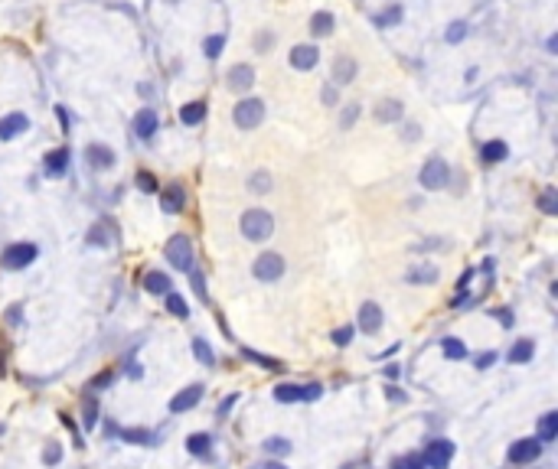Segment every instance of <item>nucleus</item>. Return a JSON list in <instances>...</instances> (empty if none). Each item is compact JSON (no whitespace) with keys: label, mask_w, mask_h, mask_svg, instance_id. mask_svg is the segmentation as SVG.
I'll list each match as a JSON object with an SVG mask.
<instances>
[{"label":"nucleus","mask_w":558,"mask_h":469,"mask_svg":"<svg viewBox=\"0 0 558 469\" xmlns=\"http://www.w3.org/2000/svg\"><path fill=\"white\" fill-rule=\"evenodd\" d=\"M238 228H242V235L248 241H268L274 235V219H271L268 209H248L238 219Z\"/></svg>","instance_id":"f257e3e1"},{"label":"nucleus","mask_w":558,"mask_h":469,"mask_svg":"<svg viewBox=\"0 0 558 469\" xmlns=\"http://www.w3.org/2000/svg\"><path fill=\"white\" fill-rule=\"evenodd\" d=\"M232 121H236L238 130H255L261 121H265V101L261 98H242L236 108H232Z\"/></svg>","instance_id":"f03ea898"},{"label":"nucleus","mask_w":558,"mask_h":469,"mask_svg":"<svg viewBox=\"0 0 558 469\" xmlns=\"http://www.w3.org/2000/svg\"><path fill=\"white\" fill-rule=\"evenodd\" d=\"M36 257H40V248L33 245V241H13V245L3 248L0 264L7 267V271H23V267H30Z\"/></svg>","instance_id":"7ed1b4c3"},{"label":"nucleus","mask_w":558,"mask_h":469,"mask_svg":"<svg viewBox=\"0 0 558 469\" xmlns=\"http://www.w3.org/2000/svg\"><path fill=\"white\" fill-rule=\"evenodd\" d=\"M418 182L428 192L444 189V186L451 182V167H448V160H441V157H428V160H425V167L418 170Z\"/></svg>","instance_id":"20e7f679"},{"label":"nucleus","mask_w":558,"mask_h":469,"mask_svg":"<svg viewBox=\"0 0 558 469\" xmlns=\"http://www.w3.org/2000/svg\"><path fill=\"white\" fill-rule=\"evenodd\" d=\"M163 255H167V261H170V267H177V271H190L193 267V241H190V235H173L170 241H167V248H163Z\"/></svg>","instance_id":"39448f33"},{"label":"nucleus","mask_w":558,"mask_h":469,"mask_svg":"<svg viewBox=\"0 0 558 469\" xmlns=\"http://www.w3.org/2000/svg\"><path fill=\"white\" fill-rule=\"evenodd\" d=\"M542 440L539 437H523L516 440V443H509V450H506V459L513 463V466H529V463H536L539 457H542Z\"/></svg>","instance_id":"423d86ee"},{"label":"nucleus","mask_w":558,"mask_h":469,"mask_svg":"<svg viewBox=\"0 0 558 469\" xmlns=\"http://www.w3.org/2000/svg\"><path fill=\"white\" fill-rule=\"evenodd\" d=\"M421 459H425V469H448L454 459V443L451 440H428V447H425V453H421Z\"/></svg>","instance_id":"0eeeda50"},{"label":"nucleus","mask_w":558,"mask_h":469,"mask_svg":"<svg viewBox=\"0 0 558 469\" xmlns=\"http://www.w3.org/2000/svg\"><path fill=\"white\" fill-rule=\"evenodd\" d=\"M323 395L320 384H278L274 388V401H281V404H294V401H317V398Z\"/></svg>","instance_id":"6e6552de"},{"label":"nucleus","mask_w":558,"mask_h":469,"mask_svg":"<svg viewBox=\"0 0 558 469\" xmlns=\"http://www.w3.org/2000/svg\"><path fill=\"white\" fill-rule=\"evenodd\" d=\"M252 274H255L261 284H271V280H278L281 274H284V257L274 255V251H265V255L255 257V264H252Z\"/></svg>","instance_id":"1a4fd4ad"},{"label":"nucleus","mask_w":558,"mask_h":469,"mask_svg":"<svg viewBox=\"0 0 558 469\" xmlns=\"http://www.w3.org/2000/svg\"><path fill=\"white\" fill-rule=\"evenodd\" d=\"M203 384L196 382V384H186L180 395H173V401H170V414H186V411H193L199 401H203Z\"/></svg>","instance_id":"9d476101"},{"label":"nucleus","mask_w":558,"mask_h":469,"mask_svg":"<svg viewBox=\"0 0 558 469\" xmlns=\"http://www.w3.org/2000/svg\"><path fill=\"white\" fill-rule=\"evenodd\" d=\"M290 69H297V72H311L313 65L320 62V49L313 43H304V46H294L290 49Z\"/></svg>","instance_id":"9b49d317"},{"label":"nucleus","mask_w":558,"mask_h":469,"mask_svg":"<svg viewBox=\"0 0 558 469\" xmlns=\"http://www.w3.org/2000/svg\"><path fill=\"white\" fill-rule=\"evenodd\" d=\"M356 72H359V62H356L353 56H336L333 59V85L340 88V85H350V82H356Z\"/></svg>","instance_id":"f8f14e48"},{"label":"nucleus","mask_w":558,"mask_h":469,"mask_svg":"<svg viewBox=\"0 0 558 469\" xmlns=\"http://www.w3.org/2000/svg\"><path fill=\"white\" fill-rule=\"evenodd\" d=\"M161 209L167 215H180L186 209V189L180 182H167V189L161 192Z\"/></svg>","instance_id":"ddd939ff"},{"label":"nucleus","mask_w":558,"mask_h":469,"mask_svg":"<svg viewBox=\"0 0 558 469\" xmlns=\"http://www.w3.org/2000/svg\"><path fill=\"white\" fill-rule=\"evenodd\" d=\"M226 85L232 88V92H238V95H242V92H248V88L255 85V69H252L248 62L232 65V69H229V75H226Z\"/></svg>","instance_id":"4468645a"},{"label":"nucleus","mask_w":558,"mask_h":469,"mask_svg":"<svg viewBox=\"0 0 558 469\" xmlns=\"http://www.w3.org/2000/svg\"><path fill=\"white\" fill-rule=\"evenodd\" d=\"M23 130H30V117L23 114V111H10V114L0 117V140L20 137Z\"/></svg>","instance_id":"2eb2a0df"},{"label":"nucleus","mask_w":558,"mask_h":469,"mask_svg":"<svg viewBox=\"0 0 558 469\" xmlns=\"http://www.w3.org/2000/svg\"><path fill=\"white\" fill-rule=\"evenodd\" d=\"M157 128H161V117H157L154 108H140L138 114H134V134H138L140 140H151L154 134H157Z\"/></svg>","instance_id":"dca6fc26"},{"label":"nucleus","mask_w":558,"mask_h":469,"mask_svg":"<svg viewBox=\"0 0 558 469\" xmlns=\"http://www.w3.org/2000/svg\"><path fill=\"white\" fill-rule=\"evenodd\" d=\"M85 163L92 167V170H111V167H115V150L105 147V144H88Z\"/></svg>","instance_id":"f3484780"},{"label":"nucleus","mask_w":558,"mask_h":469,"mask_svg":"<svg viewBox=\"0 0 558 469\" xmlns=\"http://www.w3.org/2000/svg\"><path fill=\"white\" fill-rule=\"evenodd\" d=\"M43 170H46V176L63 180L65 173H69V150H65V147L49 150V153H46V160H43Z\"/></svg>","instance_id":"a211bd4d"},{"label":"nucleus","mask_w":558,"mask_h":469,"mask_svg":"<svg viewBox=\"0 0 558 469\" xmlns=\"http://www.w3.org/2000/svg\"><path fill=\"white\" fill-rule=\"evenodd\" d=\"M359 330L369 332V336H376L382 330V307L379 303H363V309H359Z\"/></svg>","instance_id":"6ab92c4d"},{"label":"nucleus","mask_w":558,"mask_h":469,"mask_svg":"<svg viewBox=\"0 0 558 469\" xmlns=\"http://www.w3.org/2000/svg\"><path fill=\"white\" fill-rule=\"evenodd\" d=\"M402 114H405V105H402L398 98H386L382 105H376L379 124H395V121H402Z\"/></svg>","instance_id":"aec40b11"},{"label":"nucleus","mask_w":558,"mask_h":469,"mask_svg":"<svg viewBox=\"0 0 558 469\" xmlns=\"http://www.w3.org/2000/svg\"><path fill=\"white\" fill-rule=\"evenodd\" d=\"M170 287H173V280L167 278L163 271H147V274H144V290H147V293L163 297V293H170Z\"/></svg>","instance_id":"412c9836"},{"label":"nucleus","mask_w":558,"mask_h":469,"mask_svg":"<svg viewBox=\"0 0 558 469\" xmlns=\"http://www.w3.org/2000/svg\"><path fill=\"white\" fill-rule=\"evenodd\" d=\"M480 157H483V163H503L506 157H509V144H506V140H486L480 147Z\"/></svg>","instance_id":"4be33fe9"},{"label":"nucleus","mask_w":558,"mask_h":469,"mask_svg":"<svg viewBox=\"0 0 558 469\" xmlns=\"http://www.w3.org/2000/svg\"><path fill=\"white\" fill-rule=\"evenodd\" d=\"M108 232H115V225H111V222H95L92 228H88L85 241L92 248H108V245H111V235H108Z\"/></svg>","instance_id":"5701e85b"},{"label":"nucleus","mask_w":558,"mask_h":469,"mask_svg":"<svg viewBox=\"0 0 558 469\" xmlns=\"http://www.w3.org/2000/svg\"><path fill=\"white\" fill-rule=\"evenodd\" d=\"M532 355H536V342L532 339H516V346L509 349V362L513 365H526V362H532Z\"/></svg>","instance_id":"b1692460"},{"label":"nucleus","mask_w":558,"mask_h":469,"mask_svg":"<svg viewBox=\"0 0 558 469\" xmlns=\"http://www.w3.org/2000/svg\"><path fill=\"white\" fill-rule=\"evenodd\" d=\"M186 450L199 459H209V453H213V437H209V434H190V437H186Z\"/></svg>","instance_id":"393cba45"},{"label":"nucleus","mask_w":558,"mask_h":469,"mask_svg":"<svg viewBox=\"0 0 558 469\" xmlns=\"http://www.w3.org/2000/svg\"><path fill=\"white\" fill-rule=\"evenodd\" d=\"M405 280H408V284H434V280H438V267L425 261V264L411 267V271L405 274Z\"/></svg>","instance_id":"a878e982"},{"label":"nucleus","mask_w":558,"mask_h":469,"mask_svg":"<svg viewBox=\"0 0 558 469\" xmlns=\"http://www.w3.org/2000/svg\"><path fill=\"white\" fill-rule=\"evenodd\" d=\"M203 117H206V101H186V105L180 108V121L186 124V128L199 124Z\"/></svg>","instance_id":"bb28decb"},{"label":"nucleus","mask_w":558,"mask_h":469,"mask_svg":"<svg viewBox=\"0 0 558 469\" xmlns=\"http://www.w3.org/2000/svg\"><path fill=\"white\" fill-rule=\"evenodd\" d=\"M333 23H336V20H333V13H330V10L313 13V17H311V33L317 36V40H320V36H330V33H333Z\"/></svg>","instance_id":"cd10ccee"},{"label":"nucleus","mask_w":558,"mask_h":469,"mask_svg":"<svg viewBox=\"0 0 558 469\" xmlns=\"http://www.w3.org/2000/svg\"><path fill=\"white\" fill-rule=\"evenodd\" d=\"M555 437H558V414L548 411V414H542V420H539V440H542V443H552Z\"/></svg>","instance_id":"c85d7f7f"},{"label":"nucleus","mask_w":558,"mask_h":469,"mask_svg":"<svg viewBox=\"0 0 558 469\" xmlns=\"http://www.w3.org/2000/svg\"><path fill=\"white\" fill-rule=\"evenodd\" d=\"M441 349H444V355H448V359H454V362L467 359V346H463V339H457V336H448V339H441Z\"/></svg>","instance_id":"c756f323"},{"label":"nucleus","mask_w":558,"mask_h":469,"mask_svg":"<svg viewBox=\"0 0 558 469\" xmlns=\"http://www.w3.org/2000/svg\"><path fill=\"white\" fill-rule=\"evenodd\" d=\"M163 300H167V313H173L177 320H186L190 316V307H186V300L180 297V293H163Z\"/></svg>","instance_id":"7c9ffc66"},{"label":"nucleus","mask_w":558,"mask_h":469,"mask_svg":"<svg viewBox=\"0 0 558 469\" xmlns=\"http://www.w3.org/2000/svg\"><path fill=\"white\" fill-rule=\"evenodd\" d=\"M271 173L268 170H255L252 173V180H248V189L252 192H258V196H265V192H271Z\"/></svg>","instance_id":"2f4dec72"},{"label":"nucleus","mask_w":558,"mask_h":469,"mask_svg":"<svg viewBox=\"0 0 558 469\" xmlns=\"http://www.w3.org/2000/svg\"><path fill=\"white\" fill-rule=\"evenodd\" d=\"M372 23H376V26H382V30H386V26H395V23H402V7H398V3H392L388 10L376 13V17H372Z\"/></svg>","instance_id":"473e14b6"},{"label":"nucleus","mask_w":558,"mask_h":469,"mask_svg":"<svg viewBox=\"0 0 558 469\" xmlns=\"http://www.w3.org/2000/svg\"><path fill=\"white\" fill-rule=\"evenodd\" d=\"M193 355L199 359V365H206V368L215 365V355H213V349H209V342H206L203 336H196L193 339Z\"/></svg>","instance_id":"72a5a7b5"},{"label":"nucleus","mask_w":558,"mask_h":469,"mask_svg":"<svg viewBox=\"0 0 558 469\" xmlns=\"http://www.w3.org/2000/svg\"><path fill=\"white\" fill-rule=\"evenodd\" d=\"M222 46H226V36H222V33H213V36H206V43H203L206 59H219V56H222Z\"/></svg>","instance_id":"f704fd0d"},{"label":"nucleus","mask_w":558,"mask_h":469,"mask_svg":"<svg viewBox=\"0 0 558 469\" xmlns=\"http://www.w3.org/2000/svg\"><path fill=\"white\" fill-rule=\"evenodd\" d=\"M121 440H124V443H134V447H147V443H151V434L140 430V427H128V430H121Z\"/></svg>","instance_id":"c9c22d12"},{"label":"nucleus","mask_w":558,"mask_h":469,"mask_svg":"<svg viewBox=\"0 0 558 469\" xmlns=\"http://www.w3.org/2000/svg\"><path fill=\"white\" fill-rule=\"evenodd\" d=\"M242 355H245V359H252V362H258L261 368H271V372L284 368V365H281L278 359H268V355H261V352H255V349H242Z\"/></svg>","instance_id":"e433bc0d"},{"label":"nucleus","mask_w":558,"mask_h":469,"mask_svg":"<svg viewBox=\"0 0 558 469\" xmlns=\"http://www.w3.org/2000/svg\"><path fill=\"white\" fill-rule=\"evenodd\" d=\"M186 274H190V284H193V290H196V297H199V300H209V293H206V278H203V271H199V267H190V271H186Z\"/></svg>","instance_id":"4c0bfd02"},{"label":"nucleus","mask_w":558,"mask_h":469,"mask_svg":"<svg viewBox=\"0 0 558 469\" xmlns=\"http://www.w3.org/2000/svg\"><path fill=\"white\" fill-rule=\"evenodd\" d=\"M134 182H138V189L140 192H157V176H154L151 170H138V176H134Z\"/></svg>","instance_id":"58836bf2"},{"label":"nucleus","mask_w":558,"mask_h":469,"mask_svg":"<svg viewBox=\"0 0 558 469\" xmlns=\"http://www.w3.org/2000/svg\"><path fill=\"white\" fill-rule=\"evenodd\" d=\"M265 450H268V453H274V457H288V453H290V440L268 437V440H265Z\"/></svg>","instance_id":"ea45409f"},{"label":"nucleus","mask_w":558,"mask_h":469,"mask_svg":"<svg viewBox=\"0 0 558 469\" xmlns=\"http://www.w3.org/2000/svg\"><path fill=\"white\" fill-rule=\"evenodd\" d=\"M539 209L545 215H555L558 212V196H555V189H545L542 196H539Z\"/></svg>","instance_id":"a19ab883"},{"label":"nucleus","mask_w":558,"mask_h":469,"mask_svg":"<svg viewBox=\"0 0 558 469\" xmlns=\"http://www.w3.org/2000/svg\"><path fill=\"white\" fill-rule=\"evenodd\" d=\"M359 111H363L359 105H346V108H343V114H340V130H350V128H353L356 121H359Z\"/></svg>","instance_id":"79ce46f5"},{"label":"nucleus","mask_w":558,"mask_h":469,"mask_svg":"<svg viewBox=\"0 0 558 469\" xmlns=\"http://www.w3.org/2000/svg\"><path fill=\"white\" fill-rule=\"evenodd\" d=\"M392 469H425V459L415 457V453H408V457L392 459Z\"/></svg>","instance_id":"37998d69"},{"label":"nucleus","mask_w":558,"mask_h":469,"mask_svg":"<svg viewBox=\"0 0 558 469\" xmlns=\"http://www.w3.org/2000/svg\"><path fill=\"white\" fill-rule=\"evenodd\" d=\"M463 36H467V23H463V20H454L451 26H448V33H444V40H448L451 46H454V43H461Z\"/></svg>","instance_id":"c03bdc74"},{"label":"nucleus","mask_w":558,"mask_h":469,"mask_svg":"<svg viewBox=\"0 0 558 469\" xmlns=\"http://www.w3.org/2000/svg\"><path fill=\"white\" fill-rule=\"evenodd\" d=\"M356 330L353 326H340V330H333V346H340V349H346L350 342H353Z\"/></svg>","instance_id":"a18cd8bd"},{"label":"nucleus","mask_w":558,"mask_h":469,"mask_svg":"<svg viewBox=\"0 0 558 469\" xmlns=\"http://www.w3.org/2000/svg\"><path fill=\"white\" fill-rule=\"evenodd\" d=\"M82 424H85V430H92V427L98 424V401L95 398H88L85 401V417H82Z\"/></svg>","instance_id":"49530a36"},{"label":"nucleus","mask_w":558,"mask_h":469,"mask_svg":"<svg viewBox=\"0 0 558 469\" xmlns=\"http://www.w3.org/2000/svg\"><path fill=\"white\" fill-rule=\"evenodd\" d=\"M271 46H274V33L271 30H261L255 36V53H268Z\"/></svg>","instance_id":"de8ad7c7"},{"label":"nucleus","mask_w":558,"mask_h":469,"mask_svg":"<svg viewBox=\"0 0 558 469\" xmlns=\"http://www.w3.org/2000/svg\"><path fill=\"white\" fill-rule=\"evenodd\" d=\"M320 101H323V105H327V108H333V105H336V101H340V92H336V85H333V82H330V85H323V92H320Z\"/></svg>","instance_id":"09e8293b"},{"label":"nucleus","mask_w":558,"mask_h":469,"mask_svg":"<svg viewBox=\"0 0 558 469\" xmlns=\"http://www.w3.org/2000/svg\"><path fill=\"white\" fill-rule=\"evenodd\" d=\"M43 459H46V466H56V463L63 459V450L53 443V447H46V457H43Z\"/></svg>","instance_id":"8fccbe9b"},{"label":"nucleus","mask_w":558,"mask_h":469,"mask_svg":"<svg viewBox=\"0 0 558 469\" xmlns=\"http://www.w3.org/2000/svg\"><path fill=\"white\" fill-rule=\"evenodd\" d=\"M111 378H115V372H101V375L95 378V382L88 384V391H98V388H105V384L111 382Z\"/></svg>","instance_id":"3c124183"},{"label":"nucleus","mask_w":558,"mask_h":469,"mask_svg":"<svg viewBox=\"0 0 558 469\" xmlns=\"http://www.w3.org/2000/svg\"><path fill=\"white\" fill-rule=\"evenodd\" d=\"M493 362H496V352H483V355H477V368H480V372L483 368H490Z\"/></svg>","instance_id":"603ef678"},{"label":"nucleus","mask_w":558,"mask_h":469,"mask_svg":"<svg viewBox=\"0 0 558 469\" xmlns=\"http://www.w3.org/2000/svg\"><path fill=\"white\" fill-rule=\"evenodd\" d=\"M493 316H496V320H500V323H503L506 330L513 326V313H509V309H493Z\"/></svg>","instance_id":"864d4df0"},{"label":"nucleus","mask_w":558,"mask_h":469,"mask_svg":"<svg viewBox=\"0 0 558 469\" xmlns=\"http://www.w3.org/2000/svg\"><path fill=\"white\" fill-rule=\"evenodd\" d=\"M418 137H421L418 124H405V140H418Z\"/></svg>","instance_id":"5fc2aeb1"},{"label":"nucleus","mask_w":558,"mask_h":469,"mask_svg":"<svg viewBox=\"0 0 558 469\" xmlns=\"http://www.w3.org/2000/svg\"><path fill=\"white\" fill-rule=\"evenodd\" d=\"M56 117H59V124H63V130L69 128V111H65L63 105H56Z\"/></svg>","instance_id":"6e6d98bb"},{"label":"nucleus","mask_w":558,"mask_h":469,"mask_svg":"<svg viewBox=\"0 0 558 469\" xmlns=\"http://www.w3.org/2000/svg\"><path fill=\"white\" fill-rule=\"evenodd\" d=\"M232 404H236V395H229L226 401H222V407H219V417H226V414H229V407H232Z\"/></svg>","instance_id":"4d7b16f0"},{"label":"nucleus","mask_w":558,"mask_h":469,"mask_svg":"<svg viewBox=\"0 0 558 469\" xmlns=\"http://www.w3.org/2000/svg\"><path fill=\"white\" fill-rule=\"evenodd\" d=\"M545 49H548V53H552V56H555V53H558V36H548V43H545Z\"/></svg>","instance_id":"13d9d810"},{"label":"nucleus","mask_w":558,"mask_h":469,"mask_svg":"<svg viewBox=\"0 0 558 469\" xmlns=\"http://www.w3.org/2000/svg\"><path fill=\"white\" fill-rule=\"evenodd\" d=\"M138 95H144V98H151V95H154V88H151V85H138Z\"/></svg>","instance_id":"bf43d9fd"},{"label":"nucleus","mask_w":558,"mask_h":469,"mask_svg":"<svg viewBox=\"0 0 558 469\" xmlns=\"http://www.w3.org/2000/svg\"><path fill=\"white\" fill-rule=\"evenodd\" d=\"M261 469H288V466H284V463H265Z\"/></svg>","instance_id":"052dcab7"}]
</instances>
